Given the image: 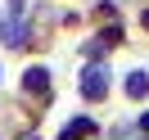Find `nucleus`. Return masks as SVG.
Instances as JSON below:
<instances>
[{
  "instance_id": "f257e3e1",
  "label": "nucleus",
  "mask_w": 149,
  "mask_h": 140,
  "mask_svg": "<svg viewBox=\"0 0 149 140\" xmlns=\"http://www.w3.org/2000/svg\"><path fill=\"white\" fill-rule=\"evenodd\" d=\"M104 91H109V68H104V63H91L81 72V95H86V100H104Z\"/></svg>"
},
{
  "instance_id": "7ed1b4c3",
  "label": "nucleus",
  "mask_w": 149,
  "mask_h": 140,
  "mask_svg": "<svg viewBox=\"0 0 149 140\" xmlns=\"http://www.w3.org/2000/svg\"><path fill=\"white\" fill-rule=\"evenodd\" d=\"M23 86H27V91H45V86H50V72H45V68H32V72L23 77Z\"/></svg>"
},
{
  "instance_id": "20e7f679",
  "label": "nucleus",
  "mask_w": 149,
  "mask_h": 140,
  "mask_svg": "<svg viewBox=\"0 0 149 140\" xmlns=\"http://www.w3.org/2000/svg\"><path fill=\"white\" fill-rule=\"evenodd\" d=\"M127 91H131V95H145V91H149V77H145V72H131V77H127Z\"/></svg>"
},
{
  "instance_id": "39448f33",
  "label": "nucleus",
  "mask_w": 149,
  "mask_h": 140,
  "mask_svg": "<svg viewBox=\"0 0 149 140\" xmlns=\"http://www.w3.org/2000/svg\"><path fill=\"white\" fill-rule=\"evenodd\" d=\"M140 127H145V131H149V113H145V118H140Z\"/></svg>"
},
{
  "instance_id": "423d86ee",
  "label": "nucleus",
  "mask_w": 149,
  "mask_h": 140,
  "mask_svg": "<svg viewBox=\"0 0 149 140\" xmlns=\"http://www.w3.org/2000/svg\"><path fill=\"white\" fill-rule=\"evenodd\" d=\"M145 23H149V14H145Z\"/></svg>"
},
{
  "instance_id": "f03ea898",
  "label": "nucleus",
  "mask_w": 149,
  "mask_h": 140,
  "mask_svg": "<svg viewBox=\"0 0 149 140\" xmlns=\"http://www.w3.org/2000/svg\"><path fill=\"white\" fill-rule=\"evenodd\" d=\"M86 131H95V122H91V118H72V122H68V131H63L59 140H81Z\"/></svg>"
}]
</instances>
